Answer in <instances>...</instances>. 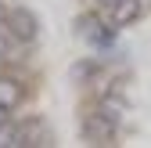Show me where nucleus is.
Returning a JSON list of instances; mask_svg holds the SVG:
<instances>
[{
  "label": "nucleus",
  "instance_id": "423d86ee",
  "mask_svg": "<svg viewBox=\"0 0 151 148\" xmlns=\"http://www.w3.org/2000/svg\"><path fill=\"white\" fill-rule=\"evenodd\" d=\"M97 112H101V116H108L111 123H119V119H122V112H126V98H119V94H104V98L97 101Z\"/></svg>",
  "mask_w": 151,
  "mask_h": 148
},
{
  "label": "nucleus",
  "instance_id": "20e7f679",
  "mask_svg": "<svg viewBox=\"0 0 151 148\" xmlns=\"http://www.w3.org/2000/svg\"><path fill=\"white\" fill-rule=\"evenodd\" d=\"M140 18V0H115V4L108 7V22L122 29V25H133Z\"/></svg>",
  "mask_w": 151,
  "mask_h": 148
},
{
  "label": "nucleus",
  "instance_id": "7ed1b4c3",
  "mask_svg": "<svg viewBox=\"0 0 151 148\" xmlns=\"http://www.w3.org/2000/svg\"><path fill=\"white\" fill-rule=\"evenodd\" d=\"M79 33L86 36L90 44H97V47H111V40H115V25L101 22V18H93V15H83L79 18Z\"/></svg>",
  "mask_w": 151,
  "mask_h": 148
},
{
  "label": "nucleus",
  "instance_id": "0eeeda50",
  "mask_svg": "<svg viewBox=\"0 0 151 148\" xmlns=\"http://www.w3.org/2000/svg\"><path fill=\"white\" fill-rule=\"evenodd\" d=\"M0 148H25V134L14 123H0Z\"/></svg>",
  "mask_w": 151,
  "mask_h": 148
},
{
  "label": "nucleus",
  "instance_id": "9d476101",
  "mask_svg": "<svg viewBox=\"0 0 151 148\" xmlns=\"http://www.w3.org/2000/svg\"><path fill=\"white\" fill-rule=\"evenodd\" d=\"M4 15H7V11H4V4H0V29H4Z\"/></svg>",
  "mask_w": 151,
  "mask_h": 148
},
{
  "label": "nucleus",
  "instance_id": "9b49d317",
  "mask_svg": "<svg viewBox=\"0 0 151 148\" xmlns=\"http://www.w3.org/2000/svg\"><path fill=\"white\" fill-rule=\"evenodd\" d=\"M0 123H7V108H0Z\"/></svg>",
  "mask_w": 151,
  "mask_h": 148
},
{
  "label": "nucleus",
  "instance_id": "1a4fd4ad",
  "mask_svg": "<svg viewBox=\"0 0 151 148\" xmlns=\"http://www.w3.org/2000/svg\"><path fill=\"white\" fill-rule=\"evenodd\" d=\"M7 58H11V47H7V36H4V33H0V65H4Z\"/></svg>",
  "mask_w": 151,
  "mask_h": 148
},
{
  "label": "nucleus",
  "instance_id": "f257e3e1",
  "mask_svg": "<svg viewBox=\"0 0 151 148\" xmlns=\"http://www.w3.org/2000/svg\"><path fill=\"white\" fill-rule=\"evenodd\" d=\"M4 25L7 33L14 36L18 44H36V36H40V18H36L29 7H14L4 15Z\"/></svg>",
  "mask_w": 151,
  "mask_h": 148
},
{
  "label": "nucleus",
  "instance_id": "f03ea898",
  "mask_svg": "<svg viewBox=\"0 0 151 148\" xmlns=\"http://www.w3.org/2000/svg\"><path fill=\"white\" fill-rule=\"evenodd\" d=\"M115 126H119V123H111L108 116L90 112V116L83 119V137H86L90 144H111V137H115Z\"/></svg>",
  "mask_w": 151,
  "mask_h": 148
},
{
  "label": "nucleus",
  "instance_id": "f8f14e48",
  "mask_svg": "<svg viewBox=\"0 0 151 148\" xmlns=\"http://www.w3.org/2000/svg\"><path fill=\"white\" fill-rule=\"evenodd\" d=\"M111 4H115V0H101V7H104V11H108V7H111Z\"/></svg>",
  "mask_w": 151,
  "mask_h": 148
},
{
  "label": "nucleus",
  "instance_id": "6e6552de",
  "mask_svg": "<svg viewBox=\"0 0 151 148\" xmlns=\"http://www.w3.org/2000/svg\"><path fill=\"white\" fill-rule=\"evenodd\" d=\"M93 72H97L93 62H79V65H72V80H90Z\"/></svg>",
  "mask_w": 151,
  "mask_h": 148
},
{
  "label": "nucleus",
  "instance_id": "39448f33",
  "mask_svg": "<svg viewBox=\"0 0 151 148\" xmlns=\"http://www.w3.org/2000/svg\"><path fill=\"white\" fill-rule=\"evenodd\" d=\"M22 101H25V87H22V80H14V76H0V108L14 112Z\"/></svg>",
  "mask_w": 151,
  "mask_h": 148
}]
</instances>
